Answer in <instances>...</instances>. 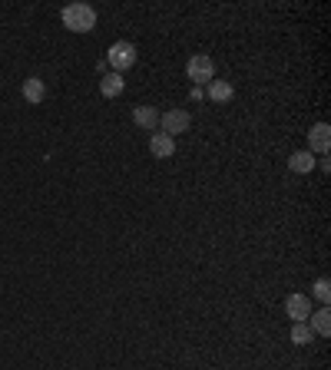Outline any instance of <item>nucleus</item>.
<instances>
[{
	"mask_svg": "<svg viewBox=\"0 0 331 370\" xmlns=\"http://www.w3.org/2000/svg\"><path fill=\"white\" fill-rule=\"evenodd\" d=\"M285 314L292 317V324L308 321V314H312V297L308 295H288L285 297Z\"/></svg>",
	"mask_w": 331,
	"mask_h": 370,
	"instance_id": "nucleus-6",
	"label": "nucleus"
},
{
	"mask_svg": "<svg viewBox=\"0 0 331 370\" xmlns=\"http://www.w3.org/2000/svg\"><path fill=\"white\" fill-rule=\"evenodd\" d=\"M315 163H318V159L308 152V149H301V152H292V156H288V169H292V172H298V176L312 172V169H315Z\"/></svg>",
	"mask_w": 331,
	"mask_h": 370,
	"instance_id": "nucleus-12",
	"label": "nucleus"
},
{
	"mask_svg": "<svg viewBox=\"0 0 331 370\" xmlns=\"http://www.w3.org/2000/svg\"><path fill=\"white\" fill-rule=\"evenodd\" d=\"M331 149V126L328 122H315V126H312V133H308V152H312V156H325V152H328Z\"/></svg>",
	"mask_w": 331,
	"mask_h": 370,
	"instance_id": "nucleus-5",
	"label": "nucleus"
},
{
	"mask_svg": "<svg viewBox=\"0 0 331 370\" xmlns=\"http://www.w3.org/2000/svg\"><path fill=\"white\" fill-rule=\"evenodd\" d=\"M189 126H193V116L186 113V109H169V113H159V133L166 136H176L179 133H189Z\"/></svg>",
	"mask_w": 331,
	"mask_h": 370,
	"instance_id": "nucleus-4",
	"label": "nucleus"
},
{
	"mask_svg": "<svg viewBox=\"0 0 331 370\" xmlns=\"http://www.w3.org/2000/svg\"><path fill=\"white\" fill-rule=\"evenodd\" d=\"M312 327H308V321H298V324H292V344H312Z\"/></svg>",
	"mask_w": 331,
	"mask_h": 370,
	"instance_id": "nucleus-14",
	"label": "nucleus"
},
{
	"mask_svg": "<svg viewBox=\"0 0 331 370\" xmlns=\"http://www.w3.org/2000/svg\"><path fill=\"white\" fill-rule=\"evenodd\" d=\"M123 86H126V80H123L120 73L100 76V96H103V100H116V96L123 93Z\"/></svg>",
	"mask_w": 331,
	"mask_h": 370,
	"instance_id": "nucleus-11",
	"label": "nucleus"
},
{
	"mask_svg": "<svg viewBox=\"0 0 331 370\" xmlns=\"http://www.w3.org/2000/svg\"><path fill=\"white\" fill-rule=\"evenodd\" d=\"M63 27L73 30V33H90L96 27V10H93L90 3H70V7H63Z\"/></svg>",
	"mask_w": 331,
	"mask_h": 370,
	"instance_id": "nucleus-1",
	"label": "nucleus"
},
{
	"mask_svg": "<svg viewBox=\"0 0 331 370\" xmlns=\"http://www.w3.org/2000/svg\"><path fill=\"white\" fill-rule=\"evenodd\" d=\"M136 63V46L126 44V40H116V44L109 46V53H106V66H113V73H126L129 66Z\"/></svg>",
	"mask_w": 331,
	"mask_h": 370,
	"instance_id": "nucleus-3",
	"label": "nucleus"
},
{
	"mask_svg": "<svg viewBox=\"0 0 331 370\" xmlns=\"http://www.w3.org/2000/svg\"><path fill=\"white\" fill-rule=\"evenodd\" d=\"M150 152L152 159H172V152H176V139L166 133H152L150 136Z\"/></svg>",
	"mask_w": 331,
	"mask_h": 370,
	"instance_id": "nucleus-7",
	"label": "nucleus"
},
{
	"mask_svg": "<svg viewBox=\"0 0 331 370\" xmlns=\"http://www.w3.org/2000/svg\"><path fill=\"white\" fill-rule=\"evenodd\" d=\"M133 122L139 126V129L152 133V129L159 126V109H156V106H136V109H133Z\"/></svg>",
	"mask_w": 331,
	"mask_h": 370,
	"instance_id": "nucleus-9",
	"label": "nucleus"
},
{
	"mask_svg": "<svg viewBox=\"0 0 331 370\" xmlns=\"http://www.w3.org/2000/svg\"><path fill=\"white\" fill-rule=\"evenodd\" d=\"M186 76H189L196 86H209L212 80H215V59H212L209 53L189 57V63H186Z\"/></svg>",
	"mask_w": 331,
	"mask_h": 370,
	"instance_id": "nucleus-2",
	"label": "nucleus"
},
{
	"mask_svg": "<svg viewBox=\"0 0 331 370\" xmlns=\"http://www.w3.org/2000/svg\"><path fill=\"white\" fill-rule=\"evenodd\" d=\"M312 295H315L318 301L328 308V301H331V281H328V278H318V281H315V291H312Z\"/></svg>",
	"mask_w": 331,
	"mask_h": 370,
	"instance_id": "nucleus-15",
	"label": "nucleus"
},
{
	"mask_svg": "<svg viewBox=\"0 0 331 370\" xmlns=\"http://www.w3.org/2000/svg\"><path fill=\"white\" fill-rule=\"evenodd\" d=\"M206 93H209L212 103H229L235 89H232V83H226V80H212L209 86H206Z\"/></svg>",
	"mask_w": 331,
	"mask_h": 370,
	"instance_id": "nucleus-13",
	"label": "nucleus"
},
{
	"mask_svg": "<svg viewBox=\"0 0 331 370\" xmlns=\"http://www.w3.org/2000/svg\"><path fill=\"white\" fill-rule=\"evenodd\" d=\"M20 96L27 100L30 106L44 103L46 100V83L40 80V76H30V80H24V86H20Z\"/></svg>",
	"mask_w": 331,
	"mask_h": 370,
	"instance_id": "nucleus-8",
	"label": "nucleus"
},
{
	"mask_svg": "<svg viewBox=\"0 0 331 370\" xmlns=\"http://www.w3.org/2000/svg\"><path fill=\"white\" fill-rule=\"evenodd\" d=\"M308 327H312V334H318V337H328L331 334V311L328 308H318V311L308 314Z\"/></svg>",
	"mask_w": 331,
	"mask_h": 370,
	"instance_id": "nucleus-10",
	"label": "nucleus"
}]
</instances>
